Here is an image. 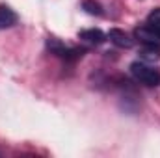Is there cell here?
<instances>
[{"label": "cell", "mask_w": 160, "mask_h": 158, "mask_svg": "<svg viewBox=\"0 0 160 158\" xmlns=\"http://www.w3.org/2000/svg\"><path fill=\"white\" fill-rule=\"evenodd\" d=\"M78 37L82 41H86V43H89V45H101V43H104V39H106V36L99 28L82 30V32H78Z\"/></svg>", "instance_id": "cell-5"}, {"label": "cell", "mask_w": 160, "mask_h": 158, "mask_svg": "<svg viewBox=\"0 0 160 158\" xmlns=\"http://www.w3.org/2000/svg\"><path fill=\"white\" fill-rule=\"evenodd\" d=\"M108 39L112 41L116 47H119V48H130L134 45V39H130V36L127 32L119 30V28H112L108 32Z\"/></svg>", "instance_id": "cell-4"}, {"label": "cell", "mask_w": 160, "mask_h": 158, "mask_svg": "<svg viewBox=\"0 0 160 158\" xmlns=\"http://www.w3.org/2000/svg\"><path fill=\"white\" fill-rule=\"evenodd\" d=\"M47 45H48V48L52 50V54H56L58 58H62V60H67V62H75V60L82 58V54H84V50H82V48L65 47L63 43H60V41L54 39V37L47 41Z\"/></svg>", "instance_id": "cell-2"}, {"label": "cell", "mask_w": 160, "mask_h": 158, "mask_svg": "<svg viewBox=\"0 0 160 158\" xmlns=\"http://www.w3.org/2000/svg\"><path fill=\"white\" fill-rule=\"evenodd\" d=\"M15 22H17V13L8 6H0V30L11 28Z\"/></svg>", "instance_id": "cell-6"}, {"label": "cell", "mask_w": 160, "mask_h": 158, "mask_svg": "<svg viewBox=\"0 0 160 158\" xmlns=\"http://www.w3.org/2000/svg\"><path fill=\"white\" fill-rule=\"evenodd\" d=\"M0 156H2V151H0Z\"/></svg>", "instance_id": "cell-9"}, {"label": "cell", "mask_w": 160, "mask_h": 158, "mask_svg": "<svg viewBox=\"0 0 160 158\" xmlns=\"http://www.w3.org/2000/svg\"><path fill=\"white\" fill-rule=\"evenodd\" d=\"M147 26L153 28V30L160 36V7H155V9L149 13V17H147Z\"/></svg>", "instance_id": "cell-7"}, {"label": "cell", "mask_w": 160, "mask_h": 158, "mask_svg": "<svg viewBox=\"0 0 160 158\" xmlns=\"http://www.w3.org/2000/svg\"><path fill=\"white\" fill-rule=\"evenodd\" d=\"M84 9L89 13V15H102V7L99 2H93V0H84Z\"/></svg>", "instance_id": "cell-8"}, {"label": "cell", "mask_w": 160, "mask_h": 158, "mask_svg": "<svg viewBox=\"0 0 160 158\" xmlns=\"http://www.w3.org/2000/svg\"><path fill=\"white\" fill-rule=\"evenodd\" d=\"M130 73L140 84H143L147 87H155V86L160 84V71L153 69L147 63H142V62L130 63Z\"/></svg>", "instance_id": "cell-1"}, {"label": "cell", "mask_w": 160, "mask_h": 158, "mask_svg": "<svg viewBox=\"0 0 160 158\" xmlns=\"http://www.w3.org/2000/svg\"><path fill=\"white\" fill-rule=\"evenodd\" d=\"M134 37L140 41L145 48H155V50H160V36L153 30L149 28L147 24L145 26H140L134 30Z\"/></svg>", "instance_id": "cell-3"}]
</instances>
